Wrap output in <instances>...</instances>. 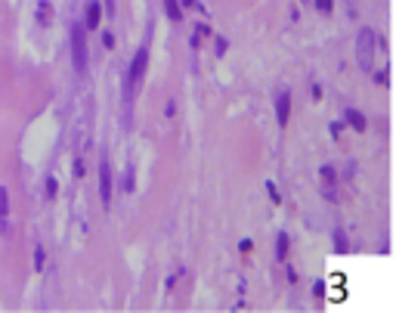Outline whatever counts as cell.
<instances>
[{"instance_id":"ffe728a7","label":"cell","mask_w":396,"mask_h":313,"mask_svg":"<svg viewBox=\"0 0 396 313\" xmlns=\"http://www.w3.org/2000/svg\"><path fill=\"white\" fill-rule=\"evenodd\" d=\"M226 47H229V41H226V38H217V56H223Z\"/></svg>"},{"instance_id":"7c38bea8","label":"cell","mask_w":396,"mask_h":313,"mask_svg":"<svg viewBox=\"0 0 396 313\" xmlns=\"http://www.w3.org/2000/svg\"><path fill=\"white\" fill-rule=\"evenodd\" d=\"M164 13H167V19L180 22V19H183V6L177 3V0H164Z\"/></svg>"},{"instance_id":"4fadbf2b","label":"cell","mask_w":396,"mask_h":313,"mask_svg":"<svg viewBox=\"0 0 396 313\" xmlns=\"http://www.w3.org/2000/svg\"><path fill=\"white\" fill-rule=\"evenodd\" d=\"M43 267H46V248L40 245V242H38V245H34V270H43Z\"/></svg>"},{"instance_id":"603a6c76","label":"cell","mask_w":396,"mask_h":313,"mask_svg":"<svg viewBox=\"0 0 396 313\" xmlns=\"http://www.w3.org/2000/svg\"><path fill=\"white\" fill-rule=\"evenodd\" d=\"M251 245H254L251 239H241V242H238V251H251Z\"/></svg>"},{"instance_id":"ac0fdd59","label":"cell","mask_w":396,"mask_h":313,"mask_svg":"<svg viewBox=\"0 0 396 313\" xmlns=\"http://www.w3.org/2000/svg\"><path fill=\"white\" fill-rule=\"evenodd\" d=\"M331 6H334V0H316V9H319V13H331Z\"/></svg>"},{"instance_id":"7a4b0ae2","label":"cell","mask_w":396,"mask_h":313,"mask_svg":"<svg viewBox=\"0 0 396 313\" xmlns=\"http://www.w3.org/2000/svg\"><path fill=\"white\" fill-rule=\"evenodd\" d=\"M87 62H90V53H87V28L75 22L72 25V65L78 75L87 72Z\"/></svg>"},{"instance_id":"3957f363","label":"cell","mask_w":396,"mask_h":313,"mask_svg":"<svg viewBox=\"0 0 396 313\" xmlns=\"http://www.w3.org/2000/svg\"><path fill=\"white\" fill-rule=\"evenodd\" d=\"M375 44H378V34L371 28H362L359 31V41H356V56H359V65L371 72L375 68Z\"/></svg>"},{"instance_id":"5b68a950","label":"cell","mask_w":396,"mask_h":313,"mask_svg":"<svg viewBox=\"0 0 396 313\" xmlns=\"http://www.w3.org/2000/svg\"><path fill=\"white\" fill-rule=\"evenodd\" d=\"M99 195H102V205L109 208V202H112V168H109L106 155L99 161Z\"/></svg>"},{"instance_id":"8992f818","label":"cell","mask_w":396,"mask_h":313,"mask_svg":"<svg viewBox=\"0 0 396 313\" xmlns=\"http://www.w3.org/2000/svg\"><path fill=\"white\" fill-rule=\"evenodd\" d=\"M276 118H278V124H288V118H291V90H278L276 93Z\"/></svg>"},{"instance_id":"6da1fadb","label":"cell","mask_w":396,"mask_h":313,"mask_svg":"<svg viewBox=\"0 0 396 313\" xmlns=\"http://www.w3.org/2000/svg\"><path fill=\"white\" fill-rule=\"evenodd\" d=\"M146 68H149V47L143 44V47L133 53L130 65H127V75H124V102H127V109L133 106L136 90H139V84H143V78H146Z\"/></svg>"},{"instance_id":"52a82bcc","label":"cell","mask_w":396,"mask_h":313,"mask_svg":"<svg viewBox=\"0 0 396 313\" xmlns=\"http://www.w3.org/2000/svg\"><path fill=\"white\" fill-rule=\"evenodd\" d=\"M102 25V3L99 0H87V19H84V28L87 31H96Z\"/></svg>"},{"instance_id":"e0dca14e","label":"cell","mask_w":396,"mask_h":313,"mask_svg":"<svg viewBox=\"0 0 396 313\" xmlns=\"http://www.w3.org/2000/svg\"><path fill=\"white\" fill-rule=\"evenodd\" d=\"M266 192H270V199H273L276 205H278V202H282V195H278V189H276V183H273V180H270V183H266Z\"/></svg>"},{"instance_id":"7402d4cb","label":"cell","mask_w":396,"mask_h":313,"mask_svg":"<svg viewBox=\"0 0 396 313\" xmlns=\"http://www.w3.org/2000/svg\"><path fill=\"white\" fill-rule=\"evenodd\" d=\"M75 177H84V161H80V158L75 161Z\"/></svg>"},{"instance_id":"44dd1931","label":"cell","mask_w":396,"mask_h":313,"mask_svg":"<svg viewBox=\"0 0 396 313\" xmlns=\"http://www.w3.org/2000/svg\"><path fill=\"white\" fill-rule=\"evenodd\" d=\"M325 292H328V285H325V282H316V298H325Z\"/></svg>"},{"instance_id":"2e32d148","label":"cell","mask_w":396,"mask_h":313,"mask_svg":"<svg viewBox=\"0 0 396 313\" xmlns=\"http://www.w3.org/2000/svg\"><path fill=\"white\" fill-rule=\"evenodd\" d=\"M334 242H337V251H347V236H344V229H334Z\"/></svg>"},{"instance_id":"8fae6325","label":"cell","mask_w":396,"mask_h":313,"mask_svg":"<svg viewBox=\"0 0 396 313\" xmlns=\"http://www.w3.org/2000/svg\"><path fill=\"white\" fill-rule=\"evenodd\" d=\"M347 124H353L359 134H362L365 127H368V124H365V118H362V112H356V109H347Z\"/></svg>"},{"instance_id":"9a60e30c","label":"cell","mask_w":396,"mask_h":313,"mask_svg":"<svg viewBox=\"0 0 396 313\" xmlns=\"http://www.w3.org/2000/svg\"><path fill=\"white\" fill-rule=\"evenodd\" d=\"M56 192H59V183H56V177H46V199H56Z\"/></svg>"},{"instance_id":"ba28073f","label":"cell","mask_w":396,"mask_h":313,"mask_svg":"<svg viewBox=\"0 0 396 313\" xmlns=\"http://www.w3.org/2000/svg\"><path fill=\"white\" fill-rule=\"evenodd\" d=\"M0 233L9 236V192H6V186H0Z\"/></svg>"},{"instance_id":"5bb4252c","label":"cell","mask_w":396,"mask_h":313,"mask_svg":"<svg viewBox=\"0 0 396 313\" xmlns=\"http://www.w3.org/2000/svg\"><path fill=\"white\" fill-rule=\"evenodd\" d=\"M38 19H40V25H50V0H40V6H38Z\"/></svg>"},{"instance_id":"9c48e42d","label":"cell","mask_w":396,"mask_h":313,"mask_svg":"<svg viewBox=\"0 0 396 313\" xmlns=\"http://www.w3.org/2000/svg\"><path fill=\"white\" fill-rule=\"evenodd\" d=\"M121 189H124V192H133V189H136V168H133V165H127V168H124Z\"/></svg>"},{"instance_id":"277c9868","label":"cell","mask_w":396,"mask_h":313,"mask_svg":"<svg viewBox=\"0 0 396 313\" xmlns=\"http://www.w3.org/2000/svg\"><path fill=\"white\" fill-rule=\"evenodd\" d=\"M319 180H322V195L328 202H337V171H334V165H322Z\"/></svg>"},{"instance_id":"cb8c5ba5","label":"cell","mask_w":396,"mask_h":313,"mask_svg":"<svg viewBox=\"0 0 396 313\" xmlns=\"http://www.w3.org/2000/svg\"><path fill=\"white\" fill-rule=\"evenodd\" d=\"M183 6H198V0H180Z\"/></svg>"},{"instance_id":"d6986e66","label":"cell","mask_w":396,"mask_h":313,"mask_svg":"<svg viewBox=\"0 0 396 313\" xmlns=\"http://www.w3.org/2000/svg\"><path fill=\"white\" fill-rule=\"evenodd\" d=\"M102 47H115V38H112V31H102Z\"/></svg>"},{"instance_id":"30bf717a","label":"cell","mask_w":396,"mask_h":313,"mask_svg":"<svg viewBox=\"0 0 396 313\" xmlns=\"http://www.w3.org/2000/svg\"><path fill=\"white\" fill-rule=\"evenodd\" d=\"M285 258H288V233H278L276 236V261L285 264Z\"/></svg>"}]
</instances>
